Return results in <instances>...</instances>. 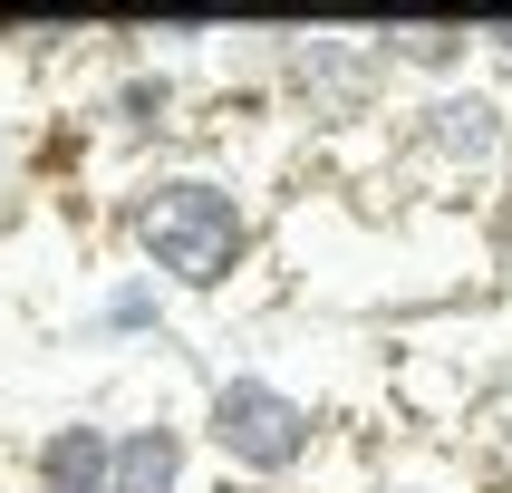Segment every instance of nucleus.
<instances>
[{"label":"nucleus","mask_w":512,"mask_h":493,"mask_svg":"<svg viewBox=\"0 0 512 493\" xmlns=\"http://www.w3.org/2000/svg\"><path fill=\"white\" fill-rule=\"evenodd\" d=\"M116 242H126V271H145L165 300H232L252 271H271L261 194L223 155H155V165H136L116 184Z\"/></svg>","instance_id":"obj_1"},{"label":"nucleus","mask_w":512,"mask_h":493,"mask_svg":"<svg viewBox=\"0 0 512 493\" xmlns=\"http://www.w3.org/2000/svg\"><path fill=\"white\" fill-rule=\"evenodd\" d=\"M184 426H194V455L223 464V484H252V493L310 484L319 455H329V416L271 368H213L203 377V406Z\"/></svg>","instance_id":"obj_2"},{"label":"nucleus","mask_w":512,"mask_h":493,"mask_svg":"<svg viewBox=\"0 0 512 493\" xmlns=\"http://www.w3.org/2000/svg\"><path fill=\"white\" fill-rule=\"evenodd\" d=\"M377 165H387V184H445V194H464V184H503L512 174V97L474 68V78L455 87H416L387 126H377ZM377 184V194H387Z\"/></svg>","instance_id":"obj_3"},{"label":"nucleus","mask_w":512,"mask_h":493,"mask_svg":"<svg viewBox=\"0 0 512 493\" xmlns=\"http://www.w3.org/2000/svg\"><path fill=\"white\" fill-rule=\"evenodd\" d=\"M387 58L368 29H281V68H271V107L310 145H358L387 126Z\"/></svg>","instance_id":"obj_4"},{"label":"nucleus","mask_w":512,"mask_h":493,"mask_svg":"<svg viewBox=\"0 0 512 493\" xmlns=\"http://www.w3.org/2000/svg\"><path fill=\"white\" fill-rule=\"evenodd\" d=\"M107 39H116V29H107ZM87 126H97L116 155H136V165L184 155V136H194V68L136 58L126 39H116V49H107V78H97V97H87Z\"/></svg>","instance_id":"obj_5"},{"label":"nucleus","mask_w":512,"mask_h":493,"mask_svg":"<svg viewBox=\"0 0 512 493\" xmlns=\"http://www.w3.org/2000/svg\"><path fill=\"white\" fill-rule=\"evenodd\" d=\"M107 464H116V416H87V406H68V416H49V426L29 435V493H107Z\"/></svg>","instance_id":"obj_6"},{"label":"nucleus","mask_w":512,"mask_h":493,"mask_svg":"<svg viewBox=\"0 0 512 493\" xmlns=\"http://www.w3.org/2000/svg\"><path fill=\"white\" fill-rule=\"evenodd\" d=\"M484 20H387V29H368V49L387 58V78H406V87H455V78H474L484 68V39H474Z\"/></svg>","instance_id":"obj_7"},{"label":"nucleus","mask_w":512,"mask_h":493,"mask_svg":"<svg viewBox=\"0 0 512 493\" xmlns=\"http://www.w3.org/2000/svg\"><path fill=\"white\" fill-rule=\"evenodd\" d=\"M194 484V426L145 406L116 426V464H107V493H184Z\"/></svg>","instance_id":"obj_8"},{"label":"nucleus","mask_w":512,"mask_h":493,"mask_svg":"<svg viewBox=\"0 0 512 493\" xmlns=\"http://www.w3.org/2000/svg\"><path fill=\"white\" fill-rule=\"evenodd\" d=\"M165 329H174V300L145 271H126V261L87 290V310H78V339H97V348H145V339H165Z\"/></svg>","instance_id":"obj_9"},{"label":"nucleus","mask_w":512,"mask_h":493,"mask_svg":"<svg viewBox=\"0 0 512 493\" xmlns=\"http://www.w3.org/2000/svg\"><path fill=\"white\" fill-rule=\"evenodd\" d=\"M358 493H493V484H484L474 455H464V464L455 455H397V464H377Z\"/></svg>","instance_id":"obj_10"},{"label":"nucleus","mask_w":512,"mask_h":493,"mask_svg":"<svg viewBox=\"0 0 512 493\" xmlns=\"http://www.w3.org/2000/svg\"><path fill=\"white\" fill-rule=\"evenodd\" d=\"M474 445H484L493 474H512V368L493 387H474Z\"/></svg>","instance_id":"obj_11"},{"label":"nucleus","mask_w":512,"mask_h":493,"mask_svg":"<svg viewBox=\"0 0 512 493\" xmlns=\"http://www.w3.org/2000/svg\"><path fill=\"white\" fill-rule=\"evenodd\" d=\"M474 39H484V78H493V87L512 97V20H484Z\"/></svg>","instance_id":"obj_12"},{"label":"nucleus","mask_w":512,"mask_h":493,"mask_svg":"<svg viewBox=\"0 0 512 493\" xmlns=\"http://www.w3.org/2000/svg\"><path fill=\"white\" fill-rule=\"evenodd\" d=\"M10 165H20V136H10V116H0V194H10Z\"/></svg>","instance_id":"obj_13"}]
</instances>
